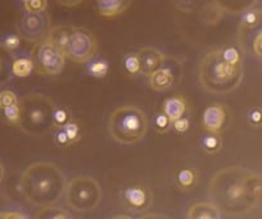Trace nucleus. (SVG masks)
<instances>
[{"label": "nucleus", "mask_w": 262, "mask_h": 219, "mask_svg": "<svg viewBox=\"0 0 262 219\" xmlns=\"http://www.w3.org/2000/svg\"><path fill=\"white\" fill-rule=\"evenodd\" d=\"M210 200L226 216H244L261 204V175L243 167H228L211 178Z\"/></svg>", "instance_id": "f257e3e1"}, {"label": "nucleus", "mask_w": 262, "mask_h": 219, "mask_svg": "<svg viewBox=\"0 0 262 219\" xmlns=\"http://www.w3.org/2000/svg\"><path fill=\"white\" fill-rule=\"evenodd\" d=\"M19 187L31 205L37 208L54 206L64 192L66 177L54 163L36 161L22 173Z\"/></svg>", "instance_id": "f03ea898"}, {"label": "nucleus", "mask_w": 262, "mask_h": 219, "mask_svg": "<svg viewBox=\"0 0 262 219\" xmlns=\"http://www.w3.org/2000/svg\"><path fill=\"white\" fill-rule=\"evenodd\" d=\"M243 74V61L230 64L224 58L223 49L206 54L200 65L201 85L213 94L233 92L242 83Z\"/></svg>", "instance_id": "7ed1b4c3"}, {"label": "nucleus", "mask_w": 262, "mask_h": 219, "mask_svg": "<svg viewBox=\"0 0 262 219\" xmlns=\"http://www.w3.org/2000/svg\"><path fill=\"white\" fill-rule=\"evenodd\" d=\"M18 127L25 134L41 137L54 128L53 114L57 105L48 95L41 93H29L18 99Z\"/></svg>", "instance_id": "20e7f679"}, {"label": "nucleus", "mask_w": 262, "mask_h": 219, "mask_svg": "<svg viewBox=\"0 0 262 219\" xmlns=\"http://www.w3.org/2000/svg\"><path fill=\"white\" fill-rule=\"evenodd\" d=\"M148 120L144 111L135 106H121L113 110L108 120V132L121 145H134L144 138Z\"/></svg>", "instance_id": "39448f33"}, {"label": "nucleus", "mask_w": 262, "mask_h": 219, "mask_svg": "<svg viewBox=\"0 0 262 219\" xmlns=\"http://www.w3.org/2000/svg\"><path fill=\"white\" fill-rule=\"evenodd\" d=\"M66 203L77 213H89L100 204L103 191L99 183L92 177H75L66 182Z\"/></svg>", "instance_id": "423d86ee"}, {"label": "nucleus", "mask_w": 262, "mask_h": 219, "mask_svg": "<svg viewBox=\"0 0 262 219\" xmlns=\"http://www.w3.org/2000/svg\"><path fill=\"white\" fill-rule=\"evenodd\" d=\"M31 61L36 74L44 76H54L63 71L66 65V56L62 50L48 40L37 43L31 52Z\"/></svg>", "instance_id": "0eeeda50"}, {"label": "nucleus", "mask_w": 262, "mask_h": 219, "mask_svg": "<svg viewBox=\"0 0 262 219\" xmlns=\"http://www.w3.org/2000/svg\"><path fill=\"white\" fill-rule=\"evenodd\" d=\"M97 53V40L94 34L86 27L72 26L64 56L74 64H88Z\"/></svg>", "instance_id": "6e6552de"}, {"label": "nucleus", "mask_w": 262, "mask_h": 219, "mask_svg": "<svg viewBox=\"0 0 262 219\" xmlns=\"http://www.w3.org/2000/svg\"><path fill=\"white\" fill-rule=\"evenodd\" d=\"M50 27V17L47 11L39 13L25 12L18 22V35L26 42L37 44L45 40Z\"/></svg>", "instance_id": "1a4fd4ad"}, {"label": "nucleus", "mask_w": 262, "mask_h": 219, "mask_svg": "<svg viewBox=\"0 0 262 219\" xmlns=\"http://www.w3.org/2000/svg\"><path fill=\"white\" fill-rule=\"evenodd\" d=\"M137 54L140 62V74L145 76H149L155 70L160 69L165 61V56L156 48H140Z\"/></svg>", "instance_id": "9d476101"}, {"label": "nucleus", "mask_w": 262, "mask_h": 219, "mask_svg": "<svg viewBox=\"0 0 262 219\" xmlns=\"http://www.w3.org/2000/svg\"><path fill=\"white\" fill-rule=\"evenodd\" d=\"M226 112L223 106L213 105L206 108L205 114L202 119V127L206 132L216 133L219 134L221 129L225 125Z\"/></svg>", "instance_id": "9b49d317"}, {"label": "nucleus", "mask_w": 262, "mask_h": 219, "mask_svg": "<svg viewBox=\"0 0 262 219\" xmlns=\"http://www.w3.org/2000/svg\"><path fill=\"white\" fill-rule=\"evenodd\" d=\"M258 3L259 0H212V4L221 12L229 14H242Z\"/></svg>", "instance_id": "f8f14e48"}, {"label": "nucleus", "mask_w": 262, "mask_h": 219, "mask_svg": "<svg viewBox=\"0 0 262 219\" xmlns=\"http://www.w3.org/2000/svg\"><path fill=\"white\" fill-rule=\"evenodd\" d=\"M98 13L105 18H113L127 8L131 0H95Z\"/></svg>", "instance_id": "ddd939ff"}, {"label": "nucleus", "mask_w": 262, "mask_h": 219, "mask_svg": "<svg viewBox=\"0 0 262 219\" xmlns=\"http://www.w3.org/2000/svg\"><path fill=\"white\" fill-rule=\"evenodd\" d=\"M71 30L72 26H70V25H58V26H53L49 29V32H48L45 40L52 43L54 47H57L58 49L62 50L63 54H64L66 45H67V42H69Z\"/></svg>", "instance_id": "4468645a"}, {"label": "nucleus", "mask_w": 262, "mask_h": 219, "mask_svg": "<svg viewBox=\"0 0 262 219\" xmlns=\"http://www.w3.org/2000/svg\"><path fill=\"white\" fill-rule=\"evenodd\" d=\"M189 219H220L221 213L212 203H195L189 208Z\"/></svg>", "instance_id": "2eb2a0df"}, {"label": "nucleus", "mask_w": 262, "mask_h": 219, "mask_svg": "<svg viewBox=\"0 0 262 219\" xmlns=\"http://www.w3.org/2000/svg\"><path fill=\"white\" fill-rule=\"evenodd\" d=\"M125 198L128 205L134 209H144L150 203V193L144 187H131L125 191Z\"/></svg>", "instance_id": "dca6fc26"}, {"label": "nucleus", "mask_w": 262, "mask_h": 219, "mask_svg": "<svg viewBox=\"0 0 262 219\" xmlns=\"http://www.w3.org/2000/svg\"><path fill=\"white\" fill-rule=\"evenodd\" d=\"M172 84L173 75L168 69L160 67L149 75V85L153 90L163 92V90H167L168 88L172 87Z\"/></svg>", "instance_id": "f3484780"}, {"label": "nucleus", "mask_w": 262, "mask_h": 219, "mask_svg": "<svg viewBox=\"0 0 262 219\" xmlns=\"http://www.w3.org/2000/svg\"><path fill=\"white\" fill-rule=\"evenodd\" d=\"M186 111V102L180 95L170 97L163 103V114L168 117L171 123L178 120L179 117L183 116Z\"/></svg>", "instance_id": "a211bd4d"}, {"label": "nucleus", "mask_w": 262, "mask_h": 219, "mask_svg": "<svg viewBox=\"0 0 262 219\" xmlns=\"http://www.w3.org/2000/svg\"><path fill=\"white\" fill-rule=\"evenodd\" d=\"M13 61V53L3 43H0V85L11 79V65Z\"/></svg>", "instance_id": "6ab92c4d"}, {"label": "nucleus", "mask_w": 262, "mask_h": 219, "mask_svg": "<svg viewBox=\"0 0 262 219\" xmlns=\"http://www.w3.org/2000/svg\"><path fill=\"white\" fill-rule=\"evenodd\" d=\"M34 70L31 58H13L11 65V74L17 77H27Z\"/></svg>", "instance_id": "aec40b11"}, {"label": "nucleus", "mask_w": 262, "mask_h": 219, "mask_svg": "<svg viewBox=\"0 0 262 219\" xmlns=\"http://www.w3.org/2000/svg\"><path fill=\"white\" fill-rule=\"evenodd\" d=\"M35 218L67 219V218H72V215L69 213V211L57 208V205H54V206H45V208H40L39 211L36 213V215H35Z\"/></svg>", "instance_id": "412c9836"}, {"label": "nucleus", "mask_w": 262, "mask_h": 219, "mask_svg": "<svg viewBox=\"0 0 262 219\" xmlns=\"http://www.w3.org/2000/svg\"><path fill=\"white\" fill-rule=\"evenodd\" d=\"M110 65L104 59H98V61H92L90 59L89 65H88V72L90 76L97 77V79H102L107 75Z\"/></svg>", "instance_id": "4be33fe9"}, {"label": "nucleus", "mask_w": 262, "mask_h": 219, "mask_svg": "<svg viewBox=\"0 0 262 219\" xmlns=\"http://www.w3.org/2000/svg\"><path fill=\"white\" fill-rule=\"evenodd\" d=\"M202 147L208 153L217 152L219 148L221 147L220 137L216 133H210L208 135H205L202 140Z\"/></svg>", "instance_id": "5701e85b"}, {"label": "nucleus", "mask_w": 262, "mask_h": 219, "mask_svg": "<svg viewBox=\"0 0 262 219\" xmlns=\"http://www.w3.org/2000/svg\"><path fill=\"white\" fill-rule=\"evenodd\" d=\"M24 8L29 13L44 12L48 8V0H24Z\"/></svg>", "instance_id": "b1692460"}, {"label": "nucleus", "mask_w": 262, "mask_h": 219, "mask_svg": "<svg viewBox=\"0 0 262 219\" xmlns=\"http://www.w3.org/2000/svg\"><path fill=\"white\" fill-rule=\"evenodd\" d=\"M125 69L130 75L140 74V62L137 53H133V54L125 57Z\"/></svg>", "instance_id": "393cba45"}, {"label": "nucleus", "mask_w": 262, "mask_h": 219, "mask_svg": "<svg viewBox=\"0 0 262 219\" xmlns=\"http://www.w3.org/2000/svg\"><path fill=\"white\" fill-rule=\"evenodd\" d=\"M62 129L64 130L66 135L69 138L70 143H75L80 140V127L77 123H70L67 122L62 127Z\"/></svg>", "instance_id": "a878e982"}, {"label": "nucleus", "mask_w": 262, "mask_h": 219, "mask_svg": "<svg viewBox=\"0 0 262 219\" xmlns=\"http://www.w3.org/2000/svg\"><path fill=\"white\" fill-rule=\"evenodd\" d=\"M3 114L4 117L8 123L13 125H18L19 122V107L18 103H14V105L8 106V107L3 108Z\"/></svg>", "instance_id": "bb28decb"}, {"label": "nucleus", "mask_w": 262, "mask_h": 219, "mask_svg": "<svg viewBox=\"0 0 262 219\" xmlns=\"http://www.w3.org/2000/svg\"><path fill=\"white\" fill-rule=\"evenodd\" d=\"M252 53L257 59H261L262 56V31L257 30L252 34Z\"/></svg>", "instance_id": "cd10ccee"}, {"label": "nucleus", "mask_w": 262, "mask_h": 219, "mask_svg": "<svg viewBox=\"0 0 262 219\" xmlns=\"http://www.w3.org/2000/svg\"><path fill=\"white\" fill-rule=\"evenodd\" d=\"M194 180H195V175H194L193 170L183 169L179 172L178 181H179V183H180L181 187H184V188L191 187V186L194 185Z\"/></svg>", "instance_id": "c85d7f7f"}, {"label": "nucleus", "mask_w": 262, "mask_h": 219, "mask_svg": "<svg viewBox=\"0 0 262 219\" xmlns=\"http://www.w3.org/2000/svg\"><path fill=\"white\" fill-rule=\"evenodd\" d=\"M17 102H18V97L13 90H2L0 92V108L2 110Z\"/></svg>", "instance_id": "c756f323"}, {"label": "nucleus", "mask_w": 262, "mask_h": 219, "mask_svg": "<svg viewBox=\"0 0 262 219\" xmlns=\"http://www.w3.org/2000/svg\"><path fill=\"white\" fill-rule=\"evenodd\" d=\"M67 122H69V112L66 111V110L55 108L54 114H53V123H54V127L62 128Z\"/></svg>", "instance_id": "7c9ffc66"}, {"label": "nucleus", "mask_w": 262, "mask_h": 219, "mask_svg": "<svg viewBox=\"0 0 262 219\" xmlns=\"http://www.w3.org/2000/svg\"><path fill=\"white\" fill-rule=\"evenodd\" d=\"M223 56H224V58H225L228 62H230V64H236V62L242 61V57H241V54H239V52L233 47L224 49Z\"/></svg>", "instance_id": "2f4dec72"}, {"label": "nucleus", "mask_w": 262, "mask_h": 219, "mask_svg": "<svg viewBox=\"0 0 262 219\" xmlns=\"http://www.w3.org/2000/svg\"><path fill=\"white\" fill-rule=\"evenodd\" d=\"M155 125L160 132H166V130H168V128H170L171 122L168 120V117L166 116L165 114H161L156 117Z\"/></svg>", "instance_id": "473e14b6"}, {"label": "nucleus", "mask_w": 262, "mask_h": 219, "mask_svg": "<svg viewBox=\"0 0 262 219\" xmlns=\"http://www.w3.org/2000/svg\"><path fill=\"white\" fill-rule=\"evenodd\" d=\"M19 42H21V37H19V35L11 34V35H8L6 39H4L3 44L6 45L9 50H12V52H13L14 49H17V48L19 47Z\"/></svg>", "instance_id": "72a5a7b5"}, {"label": "nucleus", "mask_w": 262, "mask_h": 219, "mask_svg": "<svg viewBox=\"0 0 262 219\" xmlns=\"http://www.w3.org/2000/svg\"><path fill=\"white\" fill-rule=\"evenodd\" d=\"M171 124H172L173 129H175L176 132H179V133L186 132V130H188V128H189V122H188V119H184L183 116L179 117L178 120H175V122H172V123H171Z\"/></svg>", "instance_id": "f704fd0d"}, {"label": "nucleus", "mask_w": 262, "mask_h": 219, "mask_svg": "<svg viewBox=\"0 0 262 219\" xmlns=\"http://www.w3.org/2000/svg\"><path fill=\"white\" fill-rule=\"evenodd\" d=\"M261 119H262V112L261 108H253L251 110L248 115V120L252 125H259L261 124Z\"/></svg>", "instance_id": "c9c22d12"}, {"label": "nucleus", "mask_w": 262, "mask_h": 219, "mask_svg": "<svg viewBox=\"0 0 262 219\" xmlns=\"http://www.w3.org/2000/svg\"><path fill=\"white\" fill-rule=\"evenodd\" d=\"M54 140H55V142H57L58 146L71 145V143H70V141H69V138H67V135H66L64 130H63V129H59L57 133H55Z\"/></svg>", "instance_id": "e433bc0d"}, {"label": "nucleus", "mask_w": 262, "mask_h": 219, "mask_svg": "<svg viewBox=\"0 0 262 219\" xmlns=\"http://www.w3.org/2000/svg\"><path fill=\"white\" fill-rule=\"evenodd\" d=\"M84 0H57V3L67 8H74V7L80 6Z\"/></svg>", "instance_id": "4c0bfd02"}, {"label": "nucleus", "mask_w": 262, "mask_h": 219, "mask_svg": "<svg viewBox=\"0 0 262 219\" xmlns=\"http://www.w3.org/2000/svg\"><path fill=\"white\" fill-rule=\"evenodd\" d=\"M0 218H4V219H8V218H14V219H25L26 215H24L22 213H0Z\"/></svg>", "instance_id": "58836bf2"}, {"label": "nucleus", "mask_w": 262, "mask_h": 219, "mask_svg": "<svg viewBox=\"0 0 262 219\" xmlns=\"http://www.w3.org/2000/svg\"><path fill=\"white\" fill-rule=\"evenodd\" d=\"M4 178V167H3V164L0 163V182L3 181Z\"/></svg>", "instance_id": "ea45409f"}, {"label": "nucleus", "mask_w": 262, "mask_h": 219, "mask_svg": "<svg viewBox=\"0 0 262 219\" xmlns=\"http://www.w3.org/2000/svg\"><path fill=\"white\" fill-rule=\"evenodd\" d=\"M22 2H24V0H22Z\"/></svg>", "instance_id": "a19ab883"}]
</instances>
